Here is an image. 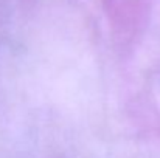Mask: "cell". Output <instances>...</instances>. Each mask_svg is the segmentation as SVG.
<instances>
[]
</instances>
